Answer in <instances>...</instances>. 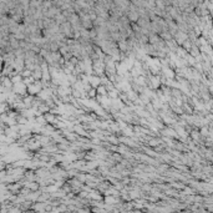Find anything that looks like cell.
<instances>
[{
  "mask_svg": "<svg viewBox=\"0 0 213 213\" xmlns=\"http://www.w3.org/2000/svg\"><path fill=\"white\" fill-rule=\"evenodd\" d=\"M89 82L91 84V86L94 87V89H97L100 85H101V76H97V75H90V80H89Z\"/></svg>",
  "mask_w": 213,
  "mask_h": 213,
  "instance_id": "obj_1",
  "label": "cell"
},
{
  "mask_svg": "<svg viewBox=\"0 0 213 213\" xmlns=\"http://www.w3.org/2000/svg\"><path fill=\"white\" fill-rule=\"evenodd\" d=\"M44 116H45V118H46V121L49 122V123H54L56 120H57V116L55 115V113H52V112H46V113H44Z\"/></svg>",
  "mask_w": 213,
  "mask_h": 213,
  "instance_id": "obj_2",
  "label": "cell"
},
{
  "mask_svg": "<svg viewBox=\"0 0 213 213\" xmlns=\"http://www.w3.org/2000/svg\"><path fill=\"white\" fill-rule=\"evenodd\" d=\"M32 76H34L35 80H41V79H42V70H41L40 66H37V67L32 71Z\"/></svg>",
  "mask_w": 213,
  "mask_h": 213,
  "instance_id": "obj_3",
  "label": "cell"
},
{
  "mask_svg": "<svg viewBox=\"0 0 213 213\" xmlns=\"http://www.w3.org/2000/svg\"><path fill=\"white\" fill-rule=\"evenodd\" d=\"M96 90H97V94H100V95H102V96H107V95H108V90H107V87L105 86V85H102V84H101V85H100Z\"/></svg>",
  "mask_w": 213,
  "mask_h": 213,
  "instance_id": "obj_4",
  "label": "cell"
},
{
  "mask_svg": "<svg viewBox=\"0 0 213 213\" xmlns=\"http://www.w3.org/2000/svg\"><path fill=\"white\" fill-rule=\"evenodd\" d=\"M20 74L22 75V77H30V76H32V71L29 70V69H24Z\"/></svg>",
  "mask_w": 213,
  "mask_h": 213,
  "instance_id": "obj_5",
  "label": "cell"
},
{
  "mask_svg": "<svg viewBox=\"0 0 213 213\" xmlns=\"http://www.w3.org/2000/svg\"><path fill=\"white\" fill-rule=\"evenodd\" d=\"M34 81H35L34 76H30V77H24V80H22V82H24L25 85H30V84H32Z\"/></svg>",
  "mask_w": 213,
  "mask_h": 213,
  "instance_id": "obj_6",
  "label": "cell"
}]
</instances>
